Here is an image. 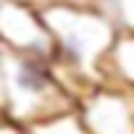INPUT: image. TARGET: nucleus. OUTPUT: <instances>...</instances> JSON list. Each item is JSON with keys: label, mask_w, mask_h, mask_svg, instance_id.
<instances>
[{"label": "nucleus", "mask_w": 134, "mask_h": 134, "mask_svg": "<svg viewBox=\"0 0 134 134\" xmlns=\"http://www.w3.org/2000/svg\"><path fill=\"white\" fill-rule=\"evenodd\" d=\"M29 134H87L79 113H63V116H55L50 121H42V124H34V126H26Z\"/></svg>", "instance_id": "6"}, {"label": "nucleus", "mask_w": 134, "mask_h": 134, "mask_svg": "<svg viewBox=\"0 0 134 134\" xmlns=\"http://www.w3.org/2000/svg\"><path fill=\"white\" fill-rule=\"evenodd\" d=\"M0 116L11 118L19 126L50 121L55 116L71 113L76 105V100L60 87L58 76L50 71L47 60L5 47H0Z\"/></svg>", "instance_id": "1"}, {"label": "nucleus", "mask_w": 134, "mask_h": 134, "mask_svg": "<svg viewBox=\"0 0 134 134\" xmlns=\"http://www.w3.org/2000/svg\"><path fill=\"white\" fill-rule=\"evenodd\" d=\"M116 8H118V16H121V21L131 29V34H134V0H116Z\"/></svg>", "instance_id": "7"}, {"label": "nucleus", "mask_w": 134, "mask_h": 134, "mask_svg": "<svg viewBox=\"0 0 134 134\" xmlns=\"http://www.w3.org/2000/svg\"><path fill=\"white\" fill-rule=\"evenodd\" d=\"M0 47L47 60L55 53L45 21L21 0L0 3Z\"/></svg>", "instance_id": "3"}, {"label": "nucleus", "mask_w": 134, "mask_h": 134, "mask_svg": "<svg viewBox=\"0 0 134 134\" xmlns=\"http://www.w3.org/2000/svg\"><path fill=\"white\" fill-rule=\"evenodd\" d=\"M42 21L53 37L55 53L82 76H92L100 58L113 45L110 24L100 13L74 11L66 5H55L42 13Z\"/></svg>", "instance_id": "2"}, {"label": "nucleus", "mask_w": 134, "mask_h": 134, "mask_svg": "<svg viewBox=\"0 0 134 134\" xmlns=\"http://www.w3.org/2000/svg\"><path fill=\"white\" fill-rule=\"evenodd\" d=\"M0 134H29V131H26V126H19L11 118L0 116Z\"/></svg>", "instance_id": "8"}, {"label": "nucleus", "mask_w": 134, "mask_h": 134, "mask_svg": "<svg viewBox=\"0 0 134 134\" xmlns=\"http://www.w3.org/2000/svg\"><path fill=\"white\" fill-rule=\"evenodd\" d=\"M87 134H134L131 100L118 92H97L79 113Z\"/></svg>", "instance_id": "4"}, {"label": "nucleus", "mask_w": 134, "mask_h": 134, "mask_svg": "<svg viewBox=\"0 0 134 134\" xmlns=\"http://www.w3.org/2000/svg\"><path fill=\"white\" fill-rule=\"evenodd\" d=\"M110 69L116 79L134 87V34L116 37L110 45Z\"/></svg>", "instance_id": "5"}]
</instances>
